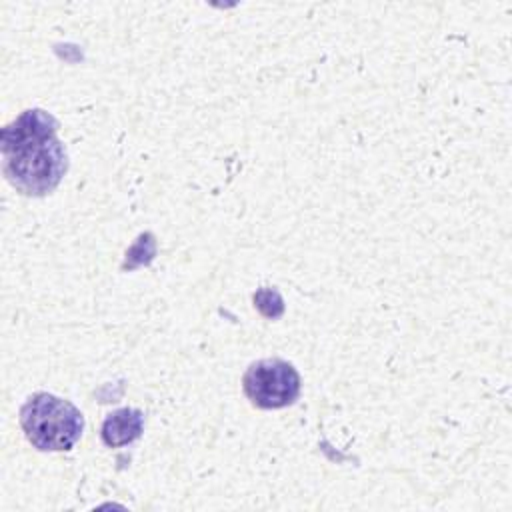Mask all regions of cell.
<instances>
[{"label":"cell","mask_w":512,"mask_h":512,"mask_svg":"<svg viewBox=\"0 0 512 512\" xmlns=\"http://www.w3.org/2000/svg\"><path fill=\"white\" fill-rule=\"evenodd\" d=\"M144 428V416L136 408H120L112 414L102 424V440L110 448L126 446L134 442Z\"/></svg>","instance_id":"277c9868"},{"label":"cell","mask_w":512,"mask_h":512,"mask_svg":"<svg viewBox=\"0 0 512 512\" xmlns=\"http://www.w3.org/2000/svg\"><path fill=\"white\" fill-rule=\"evenodd\" d=\"M244 394L262 410L290 406L300 394V374L280 358H264L248 366L242 378Z\"/></svg>","instance_id":"3957f363"},{"label":"cell","mask_w":512,"mask_h":512,"mask_svg":"<svg viewBox=\"0 0 512 512\" xmlns=\"http://www.w3.org/2000/svg\"><path fill=\"white\" fill-rule=\"evenodd\" d=\"M56 128V118L40 108L22 112L2 128V172L18 192L44 196L66 174V150Z\"/></svg>","instance_id":"6da1fadb"},{"label":"cell","mask_w":512,"mask_h":512,"mask_svg":"<svg viewBox=\"0 0 512 512\" xmlns=\"http://www.w3.org/2000/svg\"><path fill=\"white\" fill-rule=\"evenodd\" d=\"M20 424L34 448L42 452H62L70 450L80 440L84 416L68 400L38 392L22 406Z\"/></svg>","instance_id":"7a4b0ae2"}]
</instances>
